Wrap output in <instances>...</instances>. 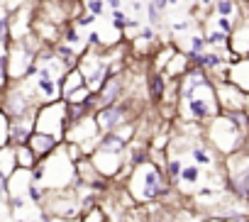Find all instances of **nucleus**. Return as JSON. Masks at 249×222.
I'll use <instances>...</instances> for the list:
<instances>
[{
  "instance_id": "18",
  "label": "nucleus",
  "mask_w": 249,
  "mask_h": 222,
  "mask_svg": "<svg viewBox=\"0 0 249 222\" xmlns=\"http://www.w3.org/2000/svg\"><path fill=\"white\" fill-rule=\"evenodd\" d=\"M149 93H152V100H161L164 98V78H161V73H154L149 78Z\"/></svg>"
},
{
  "instance_id": "28",
  "label": "nucleus",
  "mask_w": 249,
  "mask_h": 222,
  "mask_svg": "<svg viewBox=\"0 0 249 222\" xmlns=\"http://www.w3.org/2000/svg\"><path fill=\"white\" fill-rule=\"evenodd\" d=\"M203 8H215V0H198Z\"/></svg>"
},
{
  "instance_id": "4",
  "label": "nucleus",
  "mask_w": 249,
  "mask_h": 222,
  "mask_svg": "<svg viewBox=\"0 0 249 222\" xmlns=\"http://www.w3.org/2000/svg\"><path fill=\"white\" fill-rule=\"evenodd\" d=\"M239 137H242V127H237L227 115H220L215 120V125L210 127V139L217 149H222L225 154L234 152L237 144H239Z\"/></svg>"
},
{
  "instance_id": "19",
  "label": "nucleus",
  "mask_w": 249,
  "mask_h": 222,
  "mask_svg": "<svg viewBox=\"0 0 249 222\" xmlns=\"http://www.w3.org/2000/svg\"><path fill=\"white\" fill-rule=\"evenodd\" d=\"M191 156L196 164H213L215 161V154H210V149H205V147H191Z\"/></svg>"
},
{
  "instance_id": "1",
  "label": "nucleus",
  "mask_w": 249,
  "mask_h": 222,
  "mask_svg": "<svg viewBox=\"0 0 249 222\" xmlns=\"http://www.w3.org/2000/svg\"><path fill=\"white\" fill-rule=\"evenodd\" d=\"M181 98H183V113L188 120H208L217 115V95L203 68L193 66V71L183 73Z\"/></svg>"
},
{
  "instance_id": "15",
  "label": "nucleus",
  "mask_w": 249,
  "mask_h": 222,
  "mask_svg": "<svg viewBox=\"0 0 249 222\" xmlns=\"http://www.w3.org/2000/svg\"><path fill=\"white\" fill-rule=\"evenodd\" d=\"M127 22H130V15L127 13H124L122 8H117V10H112L110 13V25L115 27V30H127Z\"/></svg>"
},
{
  "instance_id": "29",
  "label": "nucleus",
  "mask_w": 249,
  "mask_h": 222,
  "mask_svg": "<svg viewBox=\"0 0 249 222\" xmlns=\"http://www.w3.org/2000/svg\"><path fill=\"white\" fill-rule=\"evenodd\" d=\"M115 222H135V220H130V217H117Z\"/></svg>"
},
{
  "instance_id": "17",
  "label": "nucleus",
  "mask_w": 249,
  "mask_h": 222,
  "mask_svg": "<svg viewBox=\"0 0 249 222\" xmlns=\"http://www.w3.org/2000/svg\"><path fill=\"white\" fill-rule=\"evenodd\" d=\"M200 176H203V173H200V166H198V164H188V166H183V171H181V181H183V183H191V186L198 183Z\"/></svg>"
},
{
  "instance_id": "13",
  "label": "nucleus",
  "mask_w": 249,
  "mask_h": 222,
  "mask_svg": "<svg viewBox=\"0 0 249 222\" xmlns=\"http://www.w3.org/2000/svg\"><path fill=\"white\" fill-rule=\"evenodd\" d=\"M215 13L234 20L239 13V5H237V0H215Z\"/></svg>"
},
{
  "instance_id": "30",
  "label": "nucleus",
  "mask_w": 249,
  "mask_h": 222,
  "mask_svg": "<svg viewBox=\"0 0 249 222\" xmlns=\"http://www.w3.org/2000/svg\"><path fill=\"white\" fill-rule=\"evenodd\" d=\"M183 3H191V0H183Z\"/></svg>"
},
{
  "instance_id": "26",
  "label": "nucleus",
  "mask_w": 249,
  "mask_h": 222,
  "mask_svg": "<svg viewBox=\"0 0 249 222\" xmlns=\"http://www.w3.org/2000/svg\"><path fill=\"white\" fill-rule=\"evenodd\" d=\"M188 30H191V22H188V20H181V22H174V25H171V32H183V34H186Z\"/></svg>"
},
{
  "instance_id": "9",
  "label": "nucleus",
  "mask_w": 249,
  "mask_h": 222,
  "mask_svg": "<svg viewBox=\"0 0 249 222\" xmlns=\"http://www.w3.org/2000/svg\"><path fill=\"white\" fill-rule=\"evenodd\" d=\"M81 88H86V76H83V71L81 68H69V73L64 76V83H61V93H64V98H69L71 93H76V90H81Z\"/></svg>"
},
{
  "instance_id": "5",
  "label": "nucleus",
  "mask_w": 249,
  "mask_h": 222,
  "mask_svg": "<svg viewBox=\"0 0 249 222\" xmlns=\"http://www.w3.org/2000/svg\"><path fill=\"white\" fill-rule=\"evenodd\" d=\"M124 105H107V107H103L100 113L95 115V120H98V125H100V130H105V132H112V130H117L124 120H127V113H124Z\"/></svg>"
},
{
  "instance_id": "3",
  "label": "nucleus",
  "mask_w": 249,
  "mask_h": 222,
  "mask_svg": "<svg viewBox=\"0 0 249 222\" xmlns=\"http://www.w3.org/2000/svg\"><path fill=\"white\" fill-rule=\"evenodd\" d=\"M69 125V102L66 100H54L47 102L37 118H35V132H44V135H54V137H64V130Z\"/></svg>"
},
{
  "instance_id": "7",
  "label": "nucleus",
  "mask_w": 249,
  "mask_h": 222,
  "mask_svg": "<svg viewBox=\"0 0 249 222\" xmlns=\"http://www.w3.org/2000/svg\"><path fill=\"white\" fill-rule=\"evenodd\" d=\"M93 164H95V169H98L103 176H110V173H115L117 166H120V152L98 149L95 156H93Z\"/></svg>"
},
{
  "instance_id": "24",
  "label": "nucleus",
  "mask_w": 249,
  "mask_h": 222,
  "mask_svg": "<svg viewBox=\"0 0 249 222\" xmlns=\"http://www.w3.org/2000/svg\"><path fill=\"white\" fill-rule=\"evenodd\" d=\"M234 20H230V17H225V15H217V30H222V32H227V34H232L234 32Z\"/></svg>"
},
{
  "instance_id": "23",
  "label": "nucleus",
  "mask_w": 249,
  "mask_h": 222,
  "mask_svg": "<svg viewBox=\"0 0 249 222\" xmlns=\"http://www.w3.org/2000/svg\"><path fill=\"white\" fill-rule=\"evenodd\" d=\"M181 171H183V161L181 159H171L169 161V178L171 181H181Z\"/></svg>"
},
{
  "instance_id": "2",
  "label": "nucleus",
  "mask_w": 249,
  "mask_h": 222,
  "mask_svg": "<svg viewBox=\"0 0 249 222\" xmlns=\"http://www.w3.org/2000/svg\"><path fill=\"white\" fill-rule=\"evenodd\" d=\"M130 190L137 200H154V198L164 195L166 186H164L161 171L154 164L137 166V171L132 173V181H130Z\"/></svg>"
},
{
  "instance_id": "27",
  "label": "nucleus",
  "mask_w": 249,
  "mask_h": 222,
  "mask_svg": "<svg viewBox=\"0 0 249 222\" xmlns=\"http://www.w3.org/2000/svg\"><path fill=\"white\" fill-rule=\"evenodd\" d=\"M105 5L110 10H117V8H122V0H105Z\"/></svg>"
},
{
  "instance_id": "20",
  "label": "nucleus",
  "mask_w": 249,
  "mask_h": 222,
  "mask_svg": "<svg viewBox=\"0 0 249 222\" xmlns=\"http://www.w3.org/2000/svg\"><path fill=\"white\" fill-rule=\"evenodd\" d=\"M35 0H0V8H5L8 13H15V10H20V8H25V5H32Z\"/></svg>"
},
{
  "instance_id": "11",
  "label": "nucleus",
  "mask_w": 249,
  "mask_h": 222,
  "mask_svg": "<svg viewBox=\"0 0 249 222\" xmlns=\"http://www.w3.org/2000/svg\"><path fill=\"white\" fill-rule=\"evenodd\" d=\"M183 42H186V54H200L208 49V39L203 34H193V32H186L183 34Z\"/></svg>"
},
{
  "instance_id": "21",
  "label": "nucleus",
  "mask_w": 249,
  "mask_h": 222,
  "mask_svg": "<svg viewBox=\"0 0 249 222\" xmlns=\"http://www.w3.org/2000/svg\"><path fill=\"white\" fill-rule=\"evenodd\" d=\"M161 13H164V10H159V8L152 3V0H149V3H147V22L157 27V25L161 22Z\"/></svg>"
},
{
  "instance_id": "10",
  "label": "nucleus",
  "mask_w": 249,
  "mask_h": 222,
  "mask_svg": "<svg viewBox=\"0 0 249 222\" xmlns=\"http://www.w3.org/2000/svg\"><path fill=\"white\" fill-rule=\"evenodd\" d=\"M188 59H191V64H193L196 68H203V71H205V68H217V66L225 61L222 54H217V51H208V49L200 51V54H191Z\"/></svg>"
},
{
  "instance_id": "8",
  "label": "nucleus",
  "mask_w": 249,
  "mask_h": 222,
  "mask_svg": "<svg viewBox=\"0 0 249 222\" xmlns=\"http://www.w3.org/2000/svg\"><path fill=\"white\" fill-rule=\"evenodd\" d=\"M18 169H20V164H18V149L13 144L0 147V176L10 178Z\"/></svg>"
},
{
  "instance_id": "16",
  "label": "nucleus",
  "mask_w": 249,
  "mask_h": 222,
  "mask_svg": "<svg viewBox=\"0 0 249 222\" xmlns=\"http://www.w3.org/2000/svg\"><path fill=\"white\" fill-rule=\"evenodd\" d=\"M61 42H66V44H71V47H81V44L86 42V37L78 32V27H76V25H71V27L61 34Z\"/></svg>"
},
{
  "instance_id": "25",
  "label": "nucleus",
  "mask_w": 249,
  "mask_h": 222,
  "mask_svg": "<svg viewBox=\"0 0 249 222\" xmlns=\"http://www.w3.org/2000/svg\"><path fill=\"white\" fill-rule=\"evenodd\" d=\"M140 39H144V42H154V39H157V32H154V25H149V27H144V30L140 32Z\"/></svg>"
},
{
  "instance_id": "6",
  "label": "nucleus",
  "mask_w": 249,
  "mask_h": 222,
  "mask_svg": "<svg viewBox=\"0 0 249 222\" xmlns=\"http://www.w3.org/2000/svg\"><path fill=\"white\" fill-rule=\"evenodd\" d=\"M61 139L59 137H54V135H44V132H32V137H30V142H27V147L37 154V159L42 161V159H47L52 152H56V144H59Z\"/></svg>"
},
{
  "instance_id": "12",
  "label": "nucleus",
  "mask_w": 249,
  "mask_h": 222,
  "mask_svg": "<svg viewBox=\"0 0 249 222\" xmlns=\"http://www.w3.org/2000/svg\"><path fill=\"white\" fill-rule=\"evenodd\" d=\"M15 149H18V164H20V169H35L37 166L39 159H37V154L27 144L25 147H15Z\"/></svg>"
},
{
  "instance_id": "14",
  "label": "nucleus",
  "mask_w": 249,
  "mask_h": 222,
  "mask_svg": "<svg viewBox=\"0 0 249 222\" xmlns=\"http://www.w3.org/2000/svg\"><path fill=\"white\" fill-rule=\"evenodd\" d=\"M205 39H208V47H230V34L222 30H210Z\"/></svg>"
},
{
  "instance_id": "22",
  "label": "nucleus",
  "mask_w": 249,
  "mask_h": 222,
  "mask_svg": "<svg viewBox=\"0 0 249 222\" xmlns=\"http://www.w3.org/2000/svg\"><path fill=\"white\" fill-rule=\"evenodd\" d=\"M86 10L93 13L95 17H103L105 15V0H86Z\"/></svg>"
}]
</instances>
